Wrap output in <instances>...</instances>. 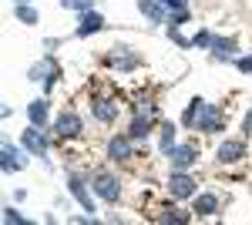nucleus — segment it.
<instances>
[{"mask_svg": "<svg viewBox=\"0 0 252 225\" xmlns=\"http://www.w3.org/2000/svg\"><path fill=\"white\" fill-rule=\"evenodd\" d=\"M67 192H71V195L81 202V208H84V212H94V202H91V195H88V188H84V182H81V178H74V175H71Z\"/></svg>", "mask_w": 252, "mask_h": 225, "instance_id": "10", "label": "nucleus"}, {"mask_svg": "<svg viewBox=\"0 0 252 225\" xmlns=\"http://www.w3.org/2000/svg\"><path fill=\"white\" fill-rule=\"evenodd\" d=\"M215 155H219V161H222V165H235V161H242L246 148H242V141H222Z\"/></svg>", "mask_w": 252, "mask_h": 225, "instance_id": "7", "label": "nucleus"}, {"mask_svg": "<svg viewBox=\"0 0 252 225\" xmlns=\"http://www.w3.org/2000/svg\"><path fill=\"white\" fill-rule=\"evenodd\" d=\"M161 151H165V155H172V151H175V128H172V125L161 128Z\"/></svg>", "mask_w": 252, "mask_h": 225, "instance_id": "20", "label": "nucleus"}, {"mask_svg": "<svg viewBox=\"0 0 252 225\" xmlns=\"http://www.w3.org/2000/svg\"><path fill=\"white\" fill-rule=\"evenodd\" d=\"M27 118H31V125L44 128L47 125V101H31L27 104Z\"/></svg>", "mask_w": 252, "mask_h": 225, "instance_id": "14", "label": "nucleus"}, {"mask_svg": "<svg viewBox=\"0 0 252 225\" xmlns=\"http://www.w3.org/2000/svg\"><path fill=\"white\" fill-rule=\"evenodd\" d=\"M108 158H111V161H128V158H131V141H128V134H115V138L108 141Z\"/></svg>", "mask_w": 252, "mask_h": 225, "instance_id": "5", "label": "nucleus"}, {"mask_svg": "<svg viewBox=\"0 0 252 225\" xmlns=\"http://www.w3.org/2000/svg\"><path fill=\"white\" fill-rule=\"evenodd\" d=\"M242 128H246V131H249V134H252V111H249V114H246V125H242Z\"/></svg>", "mask_w": 252, "mask_h": 225, "instance_id": "28", "label": "nucleus"}, {"mask_svg": "<svg viewBox=\"0 0 252 225\" xmlns=\"http://www.w3.org/2000/svg\"><path fill=\"white\" fill-rule=\"evenodd\" d=\"M161 3H168V7H175V10H185V0H161Z\"/></svg>", "mask_w": 252, "mask_h": 225, "instance_id": "27", "label": "nucleus"}, {"mask_svg": "<svg viewBox=\"0 0 252 225\" xmlns=\"http://www.w3.org/2000/svg\"><path fill=\"white\" fill-rule=\"evenodd\" d=\"M215 208H219L215 195H198V198H195V212H198V215H212Z\"/></svg>", "mask_w": 252, "mask_h": 225, "instance_id": "17", "label": "nucleus"}, {"mask_svg": "<svg viewBox=\"0 0 252 225\" xmlns=\"http://www.w3.org/2000/svg\"><path fill=\"white\" fill-rule=\"evenodd\" d=\"M0 155H3V171H17V168L27 165V158H20L17 148H14L10 141H3V151H0Z\"/></svg>", "mask_w": 252, "mask_h": 225, "instance_id": "12", "label": "nucleus"}, {"mask_svg": "<svg viewBox=\"0 0 252 225\" xmlns=\"http://www.w3.org/2000/svg\"><path fill=\"white\" fill-rule=\"evenodd\" d=\"M94 118H97V121H115L118 108L111 104V101H101V97H97V101H94Z\"/></svg>", "mask_w": 252, "mask_h": 225, "instance_id": "15", "label": "nucleus"}, {"mask_svg": "<svg viewBox=\"0 0 252 225\" xmlns=\"http://www.w3.org/2000/svg\"><path fill=\"white\" fill-rule=\"evenodd\" d=\"M61 3H64L67 10H91V3H94V0H61Z\"/></svg>", "mask_w": 252, "mask_h": 225, "instance_id": "23", "label": "nucleus"}, {"mask_svg": "<svg viewBox=\"0 0 252 225\" xmlns=\"http://www.w3.org/2000/svg\"><path fill=\"white\" fill-rule=\"evenodd\" d=\"M148 131H152V118L148 114H138L135 121H131V138H145Z\"/></svg>", "mask_w": 252, "mask_h": 225, "instance_id": "16", "label": "nucleus"}, {"mask_svg": "<svg viewBox=\"0 0 252 225\" xmlns=\"http://www.w3.org/2000/svg\"><path fill=\"white\" fill-rule=\"evenodd\" d=\"M94 195L97 198H104V202H118L121 198V188H118V178L111 175H94Z\"/></svg>", "mask_w": 252, "mask_h": 225, "instance_id": "2", "label": "nucleus"}, {"mask_svg": "<svg viewBox=\"0 0 252 225\" xmlns=\"http://www.w3.org/2000/svg\"><path fill=\"white\" fill-rule=\"evenodd\" d=\"M138 10L152 20V24H161L165 20V3L161 0H138Z\"/></svg>", "mask_w": 252, "mask_h": 225, "instance_id": "11", "label": "nucleus"}, {"mask_svg": "<svg viewBox=\"0 0 252 225\" xmlns=\"http://www.w3.org/2000/svg\"><path fill=\"white\" fill-rule=\"evenodd\" d=\"M101 27H104V17L94 14V10H84V17H81V24H78V34L88 37V34H97Z\"/></svg>", "mask_w": 252, "mask_h": 225, "instance_id": "9", "label": "nucleus"}, {"mask_svg": "<svg viewBox=\"0 0 252 225\" xmlns=\"http://www.w3.org/2000/svg\"><path fill=\"white\" fill-rule=\"evenodd\" d=\"M17 20L20 24H37V10L27 7V3H17Z\"/></svg>", "mask_w": 252, "mask_h": 225, "instance_id": "21", "label": "nucleus"}, {"mask_svg": "<svg viewBox=\"0 0 252 225\" xmlns=\"http://www.w3.org/2000/svg\"><path fill=\"white\" fill-rule=\"evenodd\" d=\"M108 64H111V67H121V71H128V67H135V64H138V57L128 54L125 47H115V54H108Z\"/></svg>", "mask_w": 252, "mask_h": 225, "instance_id": "13", "label": "nucleus"}, {"mask_svg": "<svg viewBox=\"0 0 252 225\" xmlns=\"http://www.w3.org/2000/svg\"><path fill=\"white\" fill-rule=\"evenodd\" d=\"M198 104H202V97H195L192 104H189V111L182 114V125H189V128L195 125V118H198Z\"/></svg>", "mask_w": 252, "mask_h": 225, "instance_id": "22", "label": "nucleus"}, {"mask_svg": "<svg viewBox=\"0 0 252 225\" xmlns=\"http://www.w3.org/2000/svg\"><path fill=\"white\" fill-rule=\"evenodd\" d=\"M20 145L27 151H34V155H47V138H44V131H40L37 125H31L27 131L20 134Z\"/></svg>", "mask_w": 252, "mask_h": 225, "instance_id": "3", "label": "nucleus"}, {"mask_svg": "<svg viewBox=\"0 0 252 225\" xmlns=\"http://www.w3.org/2000/svg\"><path fill=\"white\" fill-rule=\"evenodd\" d=\"M242 74H252V57H239V64H235Z\"/></svg>", "mask_w": 252, "mask_h": 225, "instance_id": "25", "label": "nucleus"}, {"mask_svg": "<svg viewBox=\"0 0 252 225\" xmlns=\"http://www.w3.org/2000/svg\"><path fill=\"white\" fill-rule=\"evenodd\" d=\"M54 131H58L61 138H71V134H78V131H81V118H78L74 111H64L58 121H54Z\"/></svg>", "mask_w": 252, "mask_h": 225, "instance_id": "8", "label": "nucleus"}, {"mask_svg": "<svg viewBox=\"0 0 252 225\" xmlns=\"http://www.w3.org/2000/svg\"><path fill=\"white\" fill-rule=\"evenodd\" d=\"M51 67H54L51 61H40V64H34V67L27 71V77H31V81H47V74H51Z\"/></svg>", "mask_w": 252, "mask_h": 225, "instance_id": "18", "label": "nucleus"}, {"mask_svg": "<svg viewBox=\"0 0 252 225\" xmlns=\"http://www.w3.org/2000/svg\"><path fill=\"white\" fill-rule=\"evenodd\" d=\"M212 34H209V31H198V34H195V40H192V44H195V47H212Z\"/></svg>", "mask_w": 252, "mask_h": 225, "instance_id": "24", "label": "nucleus"}, {"mask_svg": "<svg viewBox=\"0 0 252 225\" xmlns=\"http://www.w3.org/2000/svg\"><path fill=\"white\" fill-rule=\"evenodd\" d=\"M168 192H172L175 198H192V195H195V182L189 178V175L175 171V175H172V182H168Z\"/></svg>", "mask_w": 252, "mask_h": 225, "instance_id": "6", "label": "nucleus"}, {"mask_svg": "<svg viewBox=\"0 0 252 225\" xmlns=\"http://www.w3.org/2000/svg\"><path fill=\"white\" fill-rule=\"evenodd\" d=\"M212 47H215V54L225 61V57H229V51L235 47V40H232V37H215V40H212Z\"/></svg>", "mask_w": 252, "mask_h": 225, "instance_id": "19", "label": "nucleus"}, {"mask_svg": "<svg viewBox=\"0 0 252 225\" xmlns=\"http://www.w3.org/2000/svg\"><path fill=\"white\" fill-rule=\"evenodd\" d=\"M3 222H20V215L14 208H3Z\"/></svg>", "mask_w": 252, "mask_h": 225, "instance_id": "26", "label": "nucleus"}, {"mask_svg": "<svg viewBox=\"0 0 252 225\" xmlns=\"http://www.w3.org/2000/svg\"><path fill=\"white\" fill-rule=\"evenodd\" d=\"M195 128L198 131H219L222 128V114H219V108L215 104H198V118H195Z\"/></svg>", "mask_w": 252, "mask_h": 225, "instance_id": "1", "label": "nucleus"}, {"mask_svg": "<svg viewBox=\"0 0 252 225\" xmlns=\"http://www.w3.org/2000/svg\"><path fill=\"white\" fill-rule=\"evenodd\" d=\"M195 155H198V148H195L192 141L178 145V148L172 151V168H175V171H185V168H189V165L195 161Z\"/></svg>", "mask_w": 252, "mask_h": 225, "instance_id": "4", "label": "nucleus"}]
</instances>
